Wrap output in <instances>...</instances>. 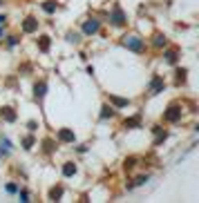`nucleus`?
Returning a JSON list of instances; mask_svg holds the SVG:
<instances>
[{"label": "nucleus", "instance_id": "f257e3e1", "mask_svg": "<svg viewBox=\"0 0 199 203\" xmlns=\"http://www.w3.org/2000/svg\"><path fill=\"white\" fill-rule=\"evenodd\" d=\"M125 45H128L130 49H134V51H141V49H143V42L139 40V38H134V36H132V38H128V40H125Z\"/></svg>", "mask_w": 199, "mask_h": 203}, {"label": "nucleus", "instance_id": "f03ea898", "mask_svg": "<svg viewBox=\"0 0 199 203\" xmlns=\"http://www.w3.org/2000/svg\"><path fill=\"white\" fill-rule=\"evenodd\" d=\"M83 31H85V34H94V31H98V22H85V25H83Z\"/></svg>", "mask_w": 199, "mask_h": 203}, {"label": "nucleus", "instance_id": "7ed1b4c3", "mask_svg": "<svg viewBox=\"0 0 199 203\" xmlns=\"http://www.w3.org/2000/svg\"><path fill=\"white\" fill-rule=\"evenodd\" d=\"M58 138H61V141H74V134H72L69 130H61V134H58Z\"/></svg>", "mask_w": 199, "mask_h": 203}, {"label": "nucleus", "instance_id": "20e7f679", "mask_svg": "<svg viewBox=\"0 0 199 203\" xmlns=\"http://www.w3.org/2000/svg\"><path fill=\"white\" fill-rule=\"evenodd\" d=\"M161 87H164V83H161V78H154V81H152V85H150V89H152V94H157V91L161 89Z\"/></svg>", "mask_w": 199, "mask_h": 203}, {"label": "nucleus", "instance_id": "39448f33", "mask_svg": "<svg viewBox=\"0 0 199 203\" xmlns=\"http://www.w3.org/2000/svg\"><path fill=\"white\" fill-rule=\"evenodd\" d=\"M74 172H76V165H72V163H67L65 168H63V174H65V176H72Z\"/></svg>", "mask_w": 199, "mask_h": 203}, {"label": "nucleus", "instance_id": "423d86ee", "mask_svg": "<svg viewBox=\"0 0 199 203\" xmlns=\"http://www.w3.org/2000/svg\"><path fill=\"white\" fill-rule=\"evenodd\" d=\"M114 22H117V25H121V22H123V14L119 9H114Z\"/></svg>", "mask_w": 199, "mask_h": 203}, {"label": "nucleus", "instance_id": "0eeeda50", "mask_svg": "<svg viewBox=\"0 0 199 203\" xmlns=\"http://www.w3.org/2000/svg\"><path fill=\"white\" fill-rule=\"evenodd\" d=\"M36 96H45V85H43V83H41V85H36Z\"/></svg>", "mask_w": 199, "mask_h": 203}, {"label": "nucleus", "instance_id": "6e6552de", "mask_svg": "<svg viewBox=\"0 0 199 203\" xmlns=\"http://www.w3.org/2000/svg\"><path fill=\"white\" fill-rule=\"evenodd\" d=\"M112 103H114V105H119V107H125V105H128V101H123V98H114V96H112Z\"/></svg>", "mask_w": 199, "mask_h": 203}, {"label": "nucleus", "instance_id": "1a4fd4ad", "mask_svg": "<svg viewBox=\"0 0 199 203\" xmlns=\"http://www.w3.org/2000/svg\"><path fill=\"white\" fill-rule=\"evenodd\" d=\"M61 194H63L61 188H54V190H51V199H54V201H56V197H61Z\"/></svg>", "mask_w": 199, "mask_h": 203}, {"label": "nucleus", "instance_id": "9d476101", "mask_svg": "<svg viewBox=\"0 0 199 203\" xmlns=\"http://www.w3.org/2000/svg\"><path fill=\"white\" fill-rule=\"evenodd\" d=\"M36 29V22H25V31H34Z\"/></svg>", "mask_w": 199, "mask_h": 203}, {"label": "nucleus", "instance_id": "9b49d317", "mask_svg": "<svg viewBox=\"0 0 199 203\" xmlns=\"http://www.w3.org/2000/svg\"><path fill=\"white\" fill-rule=\"evenodd\" d=\"M177 116H179V112H168V116H166V118H168V121H174Z\"/></svg>", "mask_w": 199, "mask_h": 203}, {"label": "nucleus", "instance_id": "f8f14e48", "mask_svg": "<svg viewBox=\"0 0 199 203\" xmlns=\"http://www.w3.org/2000/svg\"><path fill=\"white\" fill-rule=\"evenodd\" d=\"M43 9H45V11H49V14H51V11L56 9V5H43Z\"/></svg>", "mask_w": 199, "mask_h": 203}, {"label": "nucleus", "instance_id": "ddd939ff", "mask_svg": "<svg viewBox=\"0 0 199 203\" xmlns=\"http://www.w3.org/2000/svg\"><path fill=\"white\" fill-rule=\"evenodd\" d=\"M5 118H7V121H14L16 114H14V112H5Z\"/></svg>", "mask_w": 199, "mask_h": 203}, {"label": "nucleus", "instance_id": "4468645a", "mask_svg": "<svg viewBox=\"0 0 199 203\" xmlns=\"http://www.w3.org/2000/svg\"><path fill=\"white\" fill-rule=\"evenodd\" d=\"M18 197H20V201H29V194H27V192H20Z\"/></svg>", "mask_w": 199, "mask_h": 203}]
</instances>
